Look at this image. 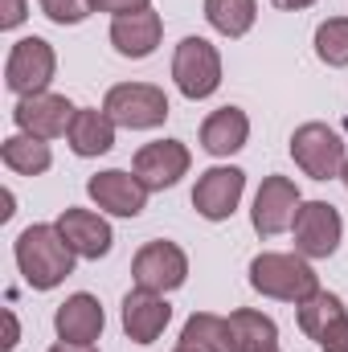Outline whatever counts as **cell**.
<instances>
[{"mask_svg": "<svg viewBox=\"0 0 348 352\" xmlns=\"http://www.w3.org/2000/svg\"><path fill=\"white\" fill-rule=\"evenodd\" d=\"M25 21V0H0V29H17Z\"/></svg>", "mask_w": 348, "mask_h": 352, "instance_id": "cell-29", "label": "cell"}, {"mask_svg": "<svg viewBox=\"0 0 348 352\" xmlns=\"http://www.w3.org/2000/svg\"><path fill=\"white\" fill-rule=\"evenodd\" d=\"M102 324H107L102 303H98L94 295H87V291L70 295V299L58 307V316H54V332H58V340H66V344H94V340L102 336Z\"/></svg>", "mask_w": 348, "mask_h": 352, "instance_id": "cell-15", "label": "cell"}, {"mask_svg": "<svg viewBox=\"0 0 348 352\" xmlns=\"http://www.w3.org/2000/svg\"><path fill=\"white\" fill-rule=\"evenodd\" d=\"M58 230H62V238L70 242V250L78 258H102L111 250V242H115L111 226L98 213H90V209H66L58 217Z\"/></svg>", "mask_w": 348, "mask_h": 352, "instance_id": "cell-18", "label": "cell"}, {"mask_svg": "<svg viewBox=\"0 0 348 352\" xmlns=\"http://www.w3.org/2000/svg\"><path fill=\"white\" fill-rule=\"evenodd\" d=\"M160 33H164L160 12L144 8V12H131V16H115V25H111V45H115L119 58H148V54L160 45Z\"/></svg>", "mask_w": 348, "mask_h": 352, "instance_id": "cell-16", "label": "cell"}, {"mask_svg": "<svg viewBox=\"0 0 348 352\" xmlns=\"http://www.w3.org/2000/svg\"><path fill=\"white\" fill-rule=\"evenodd\" d=\"M316 58L324 66H348V16H328L316 29Z\"/></svg>", "mask_w": 348, "mask_h": 352, "instance_id": "cell-25", "label": "cell"}, {"mask_svg": "<svg viewBox=\"0 0 348 352\" xmlns=\"http://www.w3.org/2000/svg\"><path fill=\"white\" fill-rule=\"evenodd\" d=\"M17 340H21V328H17V316L12 311H4V340H0V349H17Z\"/></svg>", "mask_w": 348, "mask_h": 352, "instance_id": "cell-30", "label": "cell"}, {"mask_svg": "<svg viewBox=\"0 0 348 352\" xmlns=\"http://www.w3.org/2000/svg\"><path fill=\"white\" fill-rule=\"evenodd\" d=\"M168 320H173V307L164 303V295L144 291V287L127 291V299H123V332L135 344H152L168 328Z\"/></svg>", "mask_w": 348, "mask_h": 352, "instance_id": "cell-14", "label": "cell"}, {"mask_svg": "<svg viewBox=\"0 0 348 352\" xmlns=\"http://www.w3.org/2000/svg\"><path fill=\"white\" fill-rule=\"evenodd\" d=\"M180 344H184V349H193V352H238V340H234L230 320L209 316V311H197V316H188V320H184Z\"/></svg>", "mask_w": 348, "mask_h": 352, "instance_id": "cell-20", "label": "cell"}, {"mask_svg": "<svg viewBox=\"0 0 348 352\" xmlns=\"http://www.w3.org/2000/svg\"><path fill=\"white\" fill-rule=\"evenodd\" d=\"M266 352H279V349H266Z\"/></svg>", "mask_w": 348, "mask_h": 352, "instance_id": "cell-36", "label": "cell"}, {"mask_svg": "<svg viewBox=\"0 0 348 352\" xmlns=\"http://www.w3.org/2000/svg\"><path fill=\"white\" fill-rule=\"evenodd\" d=\"M274 8H287V12H299V8H312L316 0H270Z\"/></svg>", "mask_w": 348, "mask_h": 352, "instance_id": "cell-31", "label": "cell"}, {"mask_svg": "<svg viewBox=\"0 0 348 352\" xmlns=\"http://www.w3.org/2000/svg\"><path fill=\"white\" fill-rule=\"evenodd\" d=\"M176 352H193V349H184V344H180V349H176Z\"/></svg>", "mask_w": 348, "mask_h": 352, "instance_id": "cell-35", "label": "cell"}, {"mask_svg": "<svg viewBox=\"0 0 348 352\" xmlns=\"http://www.w3.org/2000/svg\"><path fill=\"white\" fill-rule=\"evenodd\" d=\"M242 192H246V173L217 164V168L201 173L197 188H193V209H197L205 221H226V217L238 209Z\"/></svg>", "mask_w": 348, "mask_h": 352, "instance_id": "cell-10", "label": "cell"}, {"mask_svg": "<svg viewBox=\"0 0 348 352\" xmlns=\"http://www.w3.org/2000/svg\"><path fill=\"white\" fill-rule=\"evenodd\" d=\"M74 115H78V107L66 94H50V90L45 94H29V98H21L12 107L17 127L25 135H33V140H58V135H66L70 123H74Z\"/></svg>", "mask_w": 348, "mask_h": 352, "instance_id": "cell-9", "label": "cell"}, {"mask_svg": "<svg viewBox=\"0 0 348 352\" xmlns=\"http://www.w3.org/2000/svg\"><path fill=\"white\" fill-rule=\"evenodd\" d=\"M299 205H303V201H299L295 180H287V176H266L262 188H259V197H254L250 221H254V230H259L262 238H274V234H283V230L295 226Z\"/></svg>", "mask_w": 348, "mask_h": 352, "instance_id": "cell-11", "label": "cell"}, {"mask_svg": "<svg viewBox=\"0 0 348 352\" xmlns=\"http://www.w3.org/2000/svg\"><path fill=\"white\" fill-rule=\"evenodd\" d=\"M230 328H234L238 352L279 349V344H274V340H279V328H274V320H270V316H262V311H250V307L234 311V316H230Z\"/></svg>", "mask_w": 348, "mask_h": 352, "instance_id": "cell-23", "label": "cell"}, {"mask_svg": "<svg viewBox=\"0 0 348 352\" xmlns=\"http://www.w3.org/2000/svg\"><path fill=\"white\" fill-rule=\"evenodd\" d=\"M102 111L115 119V127L152 131V127H160L168 119V98H164V90L152 87V82H119V87L107 90Z\"/></svg>", "mask_w": 348, "mask_h": 352, "instance_id": "cell-3", "label": "cell"}, {"mask_svg": "<svg viewBox=\"0 0 348 352\" xmlns=\"http://www.w3.org/2000/svg\"><path fill=\"white\" fill-rule=\"evenodd\" d=\"M340 180H345V188H348V164H345V173H340Z\"/></svg>", "mask_w": 348, "mask_h": 352, "instance_id": "cell-34", "label": "cell"}, {"mask_svg": "<svg viewBox=\"0 0 348 352\" xmlns=\"http://www.w3.org/2000/svg\"><path fill=\"white\" fill-rule=\"evenodd\" d=\"M259 0H205V21L221 37H246L254 29Z\"/></svg>", "mask_w": 348, "mask_h": 352, "instance_id": "cell-22", "label": "cell"}, {"mask_svg": "<svg viewBox=\"0 0 348 352\" xmlns=\"http://www.w3.org/2000/svg\"><path fill=\"white\" fill-rule=\"evenodd\" d=\"M90 201L115 217H140L144 205H148V188L140 184L135 173H123V168H107V173H94L87 180Z\"/></svg>", "mask_w": 348, "mask_h": 352, "instance_id": "cell-12", "label": "cell"}, {"mask_svg": "<svg viewBox=\"0 0 348 352\" xmlns=\"http://www.w3.org/2000/svg\"><path fill=\"white\" fill-rule=\"evenodd\" d=\"M50 352H94V344H66L62 340V344H54Z\"/></svg>", "mask_w": 348, "mask_h": 352, "instance_id": "cell-32", "label": "cell"}, {"mask_svg": "<svg viewBox=\"0 0 348 352\" xmlns=\"http://www.w3.org/2000/svg\"><path fill=\"white\" fill-rule=\"evenodd\" d=\"M54 70H58L54 45L45 37H21L4 62V82L12 94L29 98V94H45V87L54 82Z\"/></svg>", "mask_w": 348, "mask_h": 352, "instance_id": "cell-5", "label": "cell"}, {"mask_svg": "<svg viewBox=\"0 0 348 352\" xmlns=\"http://www.w3.org/2000/svg\"><path fill=\"white\" fill-rule=\"evenodd\" d=\"M131 173L140 176V184L148 192L156 188H173L180 176L188 173V148L180 140H156V144H144L135 152V164Z\"/></svg>", "mask_w": 348, "mask_h": 352, "instance_id": "cell-13", "label": "cell"}, {"mask_svg": "<svg viewBox=\"0 0 348 352\" xmlns=\"http://www.w3.org/2000/svg\"><path fill=\"white\" fill-rule=\"evenodd\" d=\"M37 4L54 25H83L90 16V0H37Z\"/></svg>", "mask_w": 348, "mask_h": 352, "instance_id": "cell-26", "label": "cell"}, {"mask_svg": "<svg viewBox=\"0 0 348 352\" xmlns=\"http://www.w3.org/2000/svg\"><path fill=\"white\" fill-rule=\"evenodd\" d=\"M291 156L312 180H332L345 173V140L328 123H303L291 135Z\"/></svg>", "mask_w": 348, "mask_h": 352, "instance_id": "cell-6", "label": "cell"}, {"mask_svg": "<svg viewBox=\"0 0 348 352\" xmlns=\"http://www.w3.org/2000/svg\"><path fill=\"white\" fill-rule=\"evenodd\" d=\"M250 287L266 299H283L299 307L320 291V274L307 266L303 254H259L250 263Z\"/></svg>", "mask_w": 348, "mask_h": 352, "instance_id": "cell-2", "label": "cell"}, {"mask_svg": "<svg viewBox=\"0 0 348 352\" xmlns=\"http://www.w3.org/2000/svg\"><path fill=\"white\" fill-rule=\"evenodd\" d=\"M131 278H135V287L164 295V291L184 287V278H188V258H184V250H180L176 242H164V238H160V242H148V246H140V254L131 258Z\"/></svg>", "mask_w": 348, "mask_h": 352, "instance_id": "cell-8", "label": "cell"}, {"mask_svg": "<svg viewBox=\"0 0 348 352\" xmlns=\"http://www.w3.org/2000/svg\"><path fill=\"white\" fill-rule=\"evenodd\" d=\"M94 12H115V16H131V12H144L152 8V0H90Z\"/></svg>", "mask_w": 348, "mask_h": 352, "instance_id": "cell-28", "label": "cell"}, {"mask_svg": "<svg viewBox=\"0 0 348 352\" xmlns=\"http://www.w3.org/2000/svg\"><path fill=\"white\" fill-rule=\"evenodd\" d=\"M66 140H70L74 156H83V160L102 156V152H111V148H115V119H111L107 111L78 107V115H74V123H70Z\"/></svg>", "mask_w": 348, "mask_h": 352, "instance_id": "cell-19", "label": "cell"}, {"mask_svg": "<svg viewBox=\"0 0 348 352\" xmlns=\"http://www.w3.org/2000/svg\"><path fill=\"white\" fill-rule=\"evenodd\" d=\"M295 254L303 258H332L345 234V221L336 213V205L328 201H303L295 213Z\"/></svg>", "mask_w": 348, "mask_h": 352, "instance_id": "cell-7", "label": "cell"}, {"mask_svg": "<svg viewBox=\"0 0 348 352\" xmlns=\"http://www.w3.org/2000/svg\"><path fill=\"white\" fill-rule=\"evenodd\" d=\"M246 140H250V119L242 107H217L201 123V148L209 156H234L246 148Z\"/></svg>", "mask_w": 348, "mask_h": 352, "instance_id": "cell-17", "label": "cell"}, {"mask_svg": "<svg viewBox=\"0 0 348 352\" xmlns=\"http://www.w3.org/2000/svg\"><path fill=\"white\" fill-rule=\"evenodd\" d=\"M74 258L78 254L70 250L58 226H29L17 238V266L33 291H54L58 283H66V274L74 270Z\"/></svg>", "mask_w": 348, "mask_h": 352, "instance_id": "cell-1", "label": "cell"}, {"mask_svg": "<svg viewBox=\"0 0 348 352\" xmlns=\"http://www.w3.org/2000/svg\"><path fill=\"white\" fill-rule=\"evenodd\" d=\"M12 217V192H4V209H0V221H8Z\"/></svg>", "mask_w": 348, "mask_h": 352, "instance_id": "cell-33", "label": "cell"}, {"mask_svg": "<svg viewBox=\"0 0 348 352\" xmlns=\"http://www.w3.org/2000/svg\"><path fill=\"white\" fill-rule=\"evenodd\" d=\"M0 160L12 168V173L21 176H41L50 164H54V156H50V144L45 140H33V135H8L4 140V148H0Z\"/></svg>", "mask_w": 348, "mask_h": 352, "instance_id": "cell-21", "label": "cell"}, {"mask_svg": "<svg viewBox=\"0 0 348 352\" xmlns=\"http://www.w3.org/2000/svg\"><path fill=\"white\" fill-rule=\"evenodd\" d=\"M173 78L176 90L193 102L209 98L213 90L221 87V54L205 41V37H184L176 45V58H173Z\"/></svg>", "mask_w": 348, "mask_h": 352, "instance_id": "cell-4", "label": "cell"}, {"mask_svg": "<svg viewBox=\"0 0 348 352\" xmlns=\"http://www.w3.org/2000/svg\"><path fill=\"white\" fill-rule=\"evenodd\" d=\"M324 352H348V316H340L336 324H328L324 332H320V340H316Z\"/></svg>", "mask_w": 348, "mask_h": 352, "instance_id": "cell-27", "label": "cell"}, {"mask_svg": "<svg viewBox=\"0 0 348 352\" xmlns=\"http://www.w3.org/2000/svg\"><path fill=\"white\" fill-rule=\"evenodd\" d=\"M340 316H348V311H345V303H340V295H332V291H316L312 299L299 303V328H303L312 340H320V332H324L328 324H336Z\"/></svg>", "mask_w": 348, "mask_h": 352, "instance_id": "cell-24", "label": "cell"}]
</instances>
